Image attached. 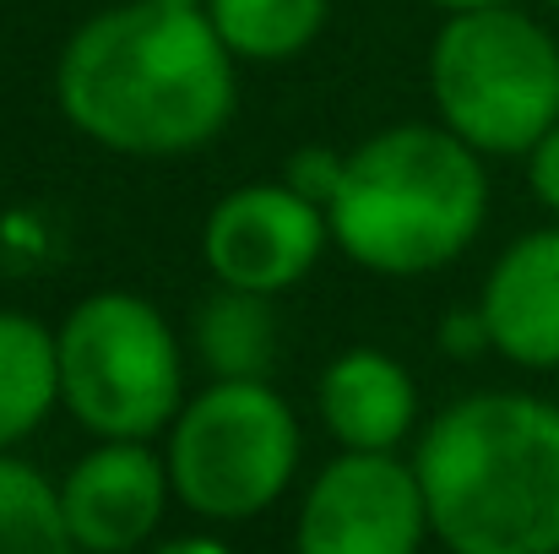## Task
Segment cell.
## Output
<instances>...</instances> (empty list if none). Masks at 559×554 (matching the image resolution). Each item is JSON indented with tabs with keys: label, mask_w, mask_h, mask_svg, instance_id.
I'll use <instances>...</instances> for the list:
<instances>
[{
	"label": "cell",
	"mask_w": 559,
	"mask_h": 554,
	"mask_svg": "<svg viewBox=\"0 0 559 554\" xmlns=\"http://www.w3.org/2000/svg\"><path fill=\"white\" fill-rule=\"evenodd\" d=\"M544 5H549V11H559V0H544Z\"/></svg>",
	"instance_id": "obj_22"
},
{
	"label": "cell",
	"mask_w": 559,
	"mask_h": 554,
	"mask_svg": "<svg viewBox=\"0 0 559 554\" xmlns=\"http://www.w3.org/2000/svg\"><path fill=\"white\" fill-rule=\"evenodd\" d=\"M424 82L435 120L484 158H527L559 126V38L522 5L445 16Z\"/></svg>",
	"instance_id": "obj_4"
},
{
	"label": "cell",
	"mask_w": 559,
	"mask_h": 554,
	"mask_svg": "<svg viewBox=\"0 0 559 554\" xmlns=\"http://www.w3.org/2000/svg\"><path fill=\"white\" fill-rule=\"evenodd\" d=\"M305 429L272 380H212L164 435L175 500L201 522H250L299 479Z\"/></svg>",
	"instance_id": "obj_6"
},
{
	"label": "cell",
	"mask_w": 559,
	"mask_h": 554,
	"mask_svg": "<svg viewBox=\"0 0 559 554\" xmlns=\"http://www.w3.org/2000/svg\"><path fill=\"white\" fill-rule=\"evenodd\" d=\"M316 413L343 451H402L418 435V380L385 349H343L316 380Z\"/></svg>",
	"instance_id": "obj_11"
},
{
	"label": "cell",
	"mask_w": 559,
	"mask_h": 554,
	"mask_svg": "<svg viewBox=\"0 0 559 554\" xmlns=\"http://www.w3.org/2000/svg\"><path fill=\"white\" fill-rule=\"evenodd\" d=\"M332 245V217L321 201L288 180L234 185L212 201L201 223V261L212 283L245 294H288L299 288Z\"/></svg>",
	"instance_id": "obj_8"
},
{
	"label": "cell",
	"mask_w": 559,
	"mask_h": 554,
	"mask_svg": "<svg viewBox=\"0 0 559 554\" xmlns=\"http://www.w3.org/2000/svg\"><path fill=\"white\" fill-rule=\"evenodd\" d=\"M169 500V462L153 440H93L60 479V511L82 554H142Z\"/></svg>",
	"instance_id": "obj_9"
},
{
	"label": "cell",
	"mask_w": 559,
	"mask_h": 554,
	"mask_svg": "<svg viewBox=\"0 0 559 554\" xmlns=\"http://www.w3.org/2000/svg\"><path fill=\"white\" fill-rule=\"evenodd\" d=\"M147 554H234L223 539H212V533H186V539H164V544H153Z\"/></svg>",
	"instance_id": "obj_19"
},
{
	"label": "cell",
	"mask_w": 559,
	"mask_h": 554,
	"mask_svg": "<svg viewBox=\"0 0 559 554\" xmlns=\"http://www.w3.org/2000/svg\"><path fill=\"white\" fill-rule=\"evenodd\" d=\"M195 359L212 380H272L277 365V310L266 294L212 288L195 310Z\"/></svg>",
	"instance_id": "obj_13"
},
{
	"label": "cell",
	"mask_w": 559,
	"mask_h": 554,
	"mask_svg": "<svg viewBox=\"0 0 559 554\" xmlns=\"http://www.w3.org/2000/svg\"><path fill=\"white\" fill-rule=\"evenodd\" d=\"M60 408L93 440H158L186 408V349L175 321L131 294L98 288L55 327Z\"/></svg>",
	"instance_id": "obj_5"
},
{
	"label": "cell",
	"mask_w": 559,
	"mask_h": 554,
	"mask_svg": "<svg viewBox=\"0 0 559 554\" xmlns=\"http://www.w3.org/2000/svg\"><path fill=\"white\" fill-rule=\"evenodd\" d=\"M234 66L206 11L120 0L71 27L55 60V104L104 153L186 158L228 131L239 109Z\"/></svg>",
	"instance_id": "obj_1"
},
{
	"label": "cell",
	"mask_w": 559,
	"mask_h": 554,
	"mask_svg": "<svg viewBox=\"0 0 559 554\" xmlns=\"http://www.w3.org/2000/svg\"><path fill=\"white\" fill-rule=\"evenodd\" d=\"M0 5H5V0H0Z\"/></svg>",
	"instance_id": "obj_23"
},
{
	"label": "cell",
	"mask_w": 559,
	"mask_h": 554,
	"mask_svg": "<svg viewBox=\"0 0 559 554\" xmlns=\"http://www.w3.org/2000/svg\"><path fill=\"white\" fill-rule=\"evenodd\" d=\"M343 158L348 153H332V148H305V153H294L288 158V175L283 180L294 185V190H305L310 201H332L337 196V180H343Z\"/></svg>",
	"instance_id": "obj_16"
},
{
	"label": "cell",
	"mask_w": 559,
	"mask_h": 554,
	"mask_svg": "<svg viewBox=\"0 0 559 554\" xmlns=\"http://www.w3.org/2000/svg\"><path fill=\"white\" fill-rule=\"evenodd\" d=\"M201 11L234 60L283 66L326 33L332 0H206Z\"/></svg>",
	"instance_id": "obj_14"
},
{
	"label": "cell",
	"mask_w": 559,
	"mask_h": 554,
	"mask_svg": "<svg viewBox=\"0 0 559 554\" xmlns=\"http://www.w3.org/2000/svg\"><path fill=\"white\" fill-rule=\"evenodd\" d=\"M555 554H559V550H555Z\"/></svg>",
	"instance_id": "obj_24"
},
{
	"label": "cell",
	"mask_w": 559,
	"mask_h": 554,
	"mask_svg": "<svg viewBox=\"0 0 559 554\" xmlns=\"http://www.w3.org/2000/svg\"><path fill=\"white\" fill-rule=\"evenodd\" d=\"M484 164L440 120L380 126L343 158L326 201L332 245L374 278H429L462 261L489 223Z\"/></svg>",
	"instance_id": "obj_3"
},
{
	"label": "cell",
	"mask_w": 559,
	"mask_h": 554,
	"mask_svg": "<svg viewBox=\"0 0 559 554\" xmlns=\"http://www.w3.org/2000/svg\"><path fill=\"white\" fill-rule=\"evenodd\" d=\"M429 539L418 468L396 451H337L294 517V554H418Z\"/></svg>",
	"instance_id": "obj_7"
},
{
	"label": "cell",
	"mask_w": 559,
	"mask_h": 554,
	"mask_svg": "<svg viewBox=\"0 0 559 554\" xmlns=\"http://www.w3.org/2000/svg\"><path fill=\"white\" fill-rule=\"evenodd\" d=\"M435 338H440V354H451V359L495 354V349H489V321H484V310H478V305H467V310H445Z\"/></svg>",
	"instance_id": "obj_17"
},
{
	"label": "cell",
	"mask_w": 559,
	"mask_h": 554,
	"mask_svg": "<svg viewBox=\"0 0 559 554\" xmlns=\"http://www.w3.org/2000/svg\"><path fill=\"white\" fill-rule=\"evenodd\" d=\"M60 408L55 327L27 310H0V451H16Z\"/></svg>",
	"instance_id": "obj_12"
},
{
	"label": "cell",
	"mask_w": 559,
	"mask_h": 554,
	"mask_svg": "<svg viewBox=\"0 0 559 554\" xmlns=\"http://www.w3.org/2000/svg\"><path fill=\"white\" fill-rule=\"evenodd\" d=\"M489 349L516 369H559V223L516 234L484 272Z\"/></svg>",
	"instance_id": "obj_10"
},
{
	"label": "cell",
	"mask_w": 559,
	"mask_h": 554,
	"mask_svg": "<svg viewBox=\"0 0 559 554\" xmlns=\"http://www.w3.org/2000/svg\"><path fill=\"white\" fill-rule=\"evenodd\" d=\"M0 554H82L60 511V484L16 451H0Z\"/></svg>",
	"instance_id": "obj_15"
},
{
	"label": "cell",
	"mask_w": 559,
	"mask_h": 554,
	"mask_svg": "<svg viewBox=\"0 0 559 554\" xmlns=\"http://www.w3.org/2000/svg\"><path fill=\"white\" fill-rule=\"evenodd\" d=\"M527 185H533V196L544 201V212L559 223V126L527 153Z\"/></svg>",
	"instance_id": "obj_18"
},
{
	"label": "cell",
	"mask_w": 559,
	"mask_h": 554,
	"mask_svg": "<svg viewBox=\"0 0 559 554\" xmlns=\"http://www.w3.org/2000/svg\"><path fill=\"white\" fill-rule=\"evenodd\" d=\"M413 468L451 554L559 550V402L533 391L456 397L418 429Z\"/></svg>",
	"instance_id": "obj_2"
},
{
	"label": "cell",
	"mask_w": 559,
	"mask_h": 554,
	"mask_svg": "<svg viewBox=\"0 0 559 554\" xmlns=\"http://www.w3.org/2000/svg\"><path fill=\"white\" fill-rule=\"evenodd\" d=\"M435 5L440 16H456V11H489V5H522V0H424Z\"/></svg>",
	"instance_id": "obj_20"
},
{
	"label": "cell",
	"mask_w": 559,
	"mask_h": 554,
	"mask_svg": "<svg viewBox=\"0 0 559 554\" xmlns=\"http://www.w3.org/2000/svg\"><path fill=\"white\" fill-rule=\"evenodd\" d=\"M153 5H180V11H201L206 0H153Z\"/></svg>",
	"instance_id": "obj_21"
}]
</instances>
